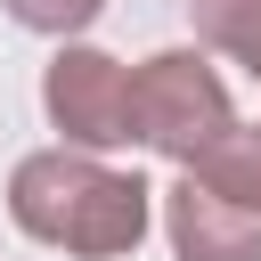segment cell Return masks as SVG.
<instances>
[{
  "label": "cell",
  "instance_id": "cell-6",
  "mask_svg": "<svg viewBox=\"0 0 261 261\" xmlns=\"http://www.w3.org/2000/svg\"><path fill=\"white\" fill-rule=\"evenodd\" d=\"M188 171H196V179H212L220 196H237V204H253V212H261V122H253V130L237 122V130H228L204 163H188Z\"/></svg>",
  "mask_w": 261,
  "mask_h": 261
},
{
  "label": "cell",
  "instance_id": "cell-5",
  "mask_svg": "<svg viewBox=\"0 0 261 261\" xmlns=\"http://www.w3.org/2000/svg\"><path fill=\"white\" fill-rule=\"evenodd\" d=\"M188 16H196V41L204 49L237 57L261 82V0H188Z\"/></svg>",
  "mask_w": 261,
  "mask_h": 261
},
{
  "label": "cell",
  "instance_id": "cell-3",
  "mask_svg": "<svg viewBox=\"0 0 261 261\" xmlns=\"http://www.w3.org/2000/svg\"><path fill=\"white\" fill-rule=\"evenodd\" d=\"M41 114H49V130L65 147H90V155L139 147V130H130V65L90 49V41H57V57L41 73Z\"/></svg>",
  "mask_w": 261,
  "mask_h": 261
},
{
  "label": "cell",
  "instance_id": "cell-1",
  "mask_svg": "<svg viewBox=\"0 0 261 261\" xmlns=\"http://www.w3.org/2000/svg\"><path fill=\"white\" fill-rule=\"evenodd\" d=\"M8 220L73 261H122L139 253L147 220H155V188L139 171L98 163L90 147H41L8 171Z\"/></svg>",
  "mask_w": 261,
  "mask_h": 261
},
{
  "label": "cell",
  "instance_id": "cell-2",
  "mask_svg": "<svg viewBox=\"0 0 261 261\" xmlns=\"http://www.w3.org/2000/svg\"><path fill=\"white\" fill-rule=\"evenodd\" d=\"M130 130L139 147H155L163 163H204L228 130H237V106H228V82L212 73L204 49H155L147 65H130Z\"/></svg>",
  "mask_w": 261,
  "mask_h": 261
},
{
  "label": "cell",
  "instance_id": "cell-4",
  "mask_svg": "<svg viewBox=\"0 0 261 261\" xmlns=\"http://www.w3.org/2000/svg\"><path fill=\"white\" fill-rule=\"evenodd\" d=\"M163 237H171L179 261H261V212L220 196L196 171H179L163 188Z\"/></svg>",
  "mask_w": 261,
  "mask_h": 261
},
{
  "label": "cell",
  "instance_id": "cell-7",
  "mask_svg": "<svg viewBox=\"0 0 261 261\" xmlns=\"http://www.w3.org/2000/svg\"><path fill=\"white\" fill-rule=\"evenodd\" d=\"M8 16L24 33H41V41H82L106 16V0H8Z\"/></svg>",
  "mask_w": 261,
  "mask_h": 261
}]
</instances>
